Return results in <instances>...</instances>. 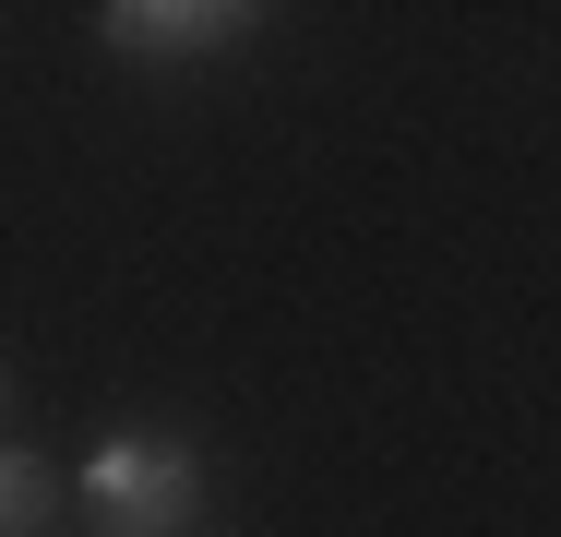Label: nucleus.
Listing matches in <instances>:
<instances>
[{"mask_svg":"<svg viewBox=\"0 0 561 537\" xmlns=\"http://www.w3.org/2000/svg\"><path fill=\"white\" fill-rule=\"evenodd\" d=\"M239 24H263V12H239V0H108L96 12L119 60H192V48H227Z\"/></svg>","mask_w":561,"mask_h":537,"instance_id":"nucleus-2","label":"nucleus"},{"mask_svg":"<svg viewBox=\"0 0 561 537\" xmlns=\"http://www.w3.org/2000/svg\"><path fill=\"white\" fill-rule=\"evenodd\" d=\"M0 514H12V537H36L48 514H60V478H48L36 442H12V466H0Z\"/></svg>","mask_w":561,"mask_h":537,"instance_id":"nucleus-3","label":"nucleus"},{"mask_svg":"<svg viewBox=\"0 0 561 537\" xmlns=\"http://www.w3.org/2000/svg\"><path fill=\"white\" fill-rule=\"evenodd\" d=\"M84 502H96L119 537H168V526H192L204 466H192L180 442H96V454H84Z\"/></svg>","mask_w":561,"mask_h":537,"instance_id":"nucleus-1","label":"nucleus"}]
</instances>
